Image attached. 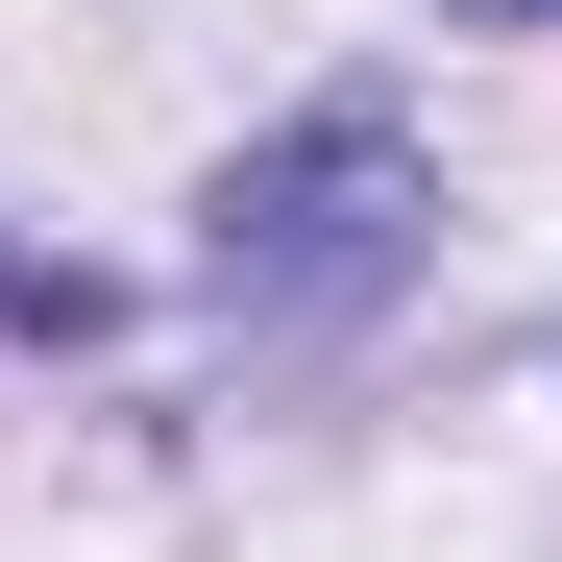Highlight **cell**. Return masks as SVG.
I'll return each mask as SVG.
<instances>
[{"label": "cell", "instance_id": "obj_2", "mask_svg": "<svg viewBox=\"0 0 562 562\" xmlns=\"http://www.w3.org/2000/svg\"><path fill=\"white\" fill-rule=\"evenodd\" d=\"M440 25H562V0H440Z\"/></svg>", "mask_w": 562, "mask_h": 562}, {"label": "cell", "instance_id": "obj_1", "mask_svg": "<svg viewBox=\"0 0 562 562\" xmlns=\"http://www.w3.org/2000/svg\"><path fill=\"white\" fill-rule=\"evenodd\" d=\"M440 245V171H416V123L392 99H294L221 196H196V294L245 318V342H318V318H367L392 269Z\"/></svg>", "mask_w": 562, "mask_h": 562}]
</instances>
